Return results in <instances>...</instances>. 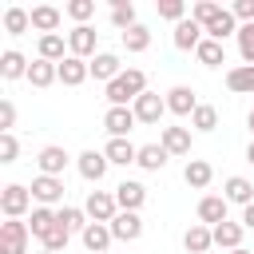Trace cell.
<instances>
[{
    "label": "cell",
    "mask_w": 254,
    "mask_h": 254,
    "mask_svg": "<svg viewBox=\"0 0 254 254\" xmlns=\"http://www.w3.org/2000/svg\"><path fill=\"white\" fill-rule=\"evenodd\" d=\"M143 91H147V75H143L139 67H127L119 79L107 83V103H111V107H131Z\"/></svg>",
    "instance_id": "6da1fadb"
},
{
    "label": "cell",
    "mask_w": 254,
    "mask_h": 254,
    "mask_svg": "<svg viewBox=\"0 0 254 254\" xmlns=\"http://www.w3.org/2000/svg\"><path fill=\"white\" fill-rule=\"evenodd\" d=\"M0 210H4V218H24L28 210H36V206H32V187L8 183V187L0 190Z\"/></svg>",
    "instance_id": "7a4b0ae2"
},
{
    "label": "cell",
    "mask_w": 254,
    "mask_h": 254,
    "mask_svg": "<svg viewBox=\"0 0 254 254\" xmlns=\"http://www.w3.org/2000/svg\"><path fill=\"white\" fill-rule=\"evenodd\" d=\"M28 238H32L28 222H20V218L0 222V254H28Z\"/></svg>",
    "instance_id": "3957f363"
},
{
    "label": "cell",
    "mask_w": 254,
    "mask_h": 254,
    "mask_svg": "<svg viewBox=\"0 0 254 254\" xmlns=\"http://www.w3.org/2000/svg\"><path fill=\"white\" fill-rule=\"evenodd\" d=\"M95 44H99V32L91 28V24H75L71 32H67V52L71 56H79V60H95L99 52H95Z\"/></svg>",
    "instance_id": "277c9868"
},
{
    "label": "cell",
    "mask_w": 254,
    "mask_h": 254,
    "mask_svg": "<svg viewBox=\"0 0 254 254\" xmlns=\"http://www.w3.org/2000/svg\"><path fill=\"white\" fill-rule=\"evenodd\" d=\"M83 210H87V218H91V222H111V218L119 214L115 190H91V194H87V202H83Z\"/></svg>",
    "instance_id": "5b68a950"
},
{
    "label": "cell",
    "mask_w": 254,
    "mask_h": 254,
    "mask_svg": "<svg viewBox=\"0 0 254 254\" xmlns=\"http://www.w3.org/2000/svg\"><path fill=\"white\" fill-rule=\"evenodd\" d=\"M131 111H135L139 123H159V119L167 115V95H159V91H143V95L131 103Z\"/></svg>",
    "instance_id": "8992f818"
},
{
    "label": "cell",
    "mask_w": 254,
    "mask_h": 254,
    "mask_svg": "<svg viewBox=\"0 0 254 254\" xmlns=\"http://www.w3.org/2000/svg\"><path fill=\"white\" fill-rule=\"evenodd\" d=\"M64 179H56V175H36L32 179V198L40 202V206H56V202H64Z\"/></svg>",
    "instance_id": "52a82bcc"
},
{
    "label": "cell",
    "mask_w": 254,
    "mask_h": 254,
    "mask_svg": "<svg viewBox=\"0 0 254 254\" xmlns=\"http://www.w3.org/2000/svg\"><path fill=\"white\" fill-rule=\"evenodd\" d=\"M135 123H139V119H135L131 107H107V115H103V127H107L111 139H127Z\"/></svg>",
    "instance_id": "ba28073f"
},
{
    "label": "cell",
    "mask_w": 254,
    "mask_h": 254,
    "mask_svg": "<svg viewBox=\"0 0 254 254\" xmlns=\"http://www.w3.org/2000/svg\"><path fill=\"white\" fill-rule=\"evenodd\" d=\"M71 163V155L64 151V147H56V143H48L40 155H36V167H40V175H56V179H64V167Z\"/></svg>",
    "instance_id": "9c48e42d"
},
{
    "label": "cell",
    "mask_w": 254,
    "mask_h": 254,
    "mask_svg": "<svg viewBox=\"0 0 254 254\" xmlns=\"http://www.w3.org/2000/svg\"><path fill=\"white\" fill-rule=\"evenodd\" d=\"M171 40H175V48H179V52H194V48H198V44L206 40V32H202V24H194V20L187 16L183 24H175Z\"/></svg>",
    "instance_id": "30bf717a"
},
{
    "label": "cell",
    "mask_w": 254,
    "mask_h": 254,
    "mask_svg": "<svg viewBox=\"0 0 254 254\" xmlns=\"http://www.w3.org/2000/svg\"><path fill=\"white\" fill-rule=\"evenodd\" d=\"M115 202H119V210H135V214H139V206L147 202V187L135 183V179H123V183L115 187Z\"/></svg>",
    "instance_id": "8fae6325"
},
{
    "label": "cell",
    "mask_w": 254,
    "mask_h": 254,
    "mask_svg": "<svg viewBox=\"0 0 254 254\" xmlns=\"http://www.w3.org/2000/svg\"><path fill=\"white\" fill-rule=\"evenodd\" d=\"M226 206H230V202H226L222 194H202V198H198V222L214 230L218 222H226Z\"/></svg>",
    "instance_id": "7c38bea8"
},
{
    "label": "cell",
    "mask_w": 254,
    "mask_h": 254,
    "mask_svg": "<svg viewBox=\"0 0 254 254\" xmlns=\"http://www.w3.org/2000/svg\"><path fill=\"white\" fill-rule=\"evenodd\" d=\"M107 226H111V234H115L119 242H135V238L143 234V218H139L135 210H119Z\"/></svg>",
    "instance_id": "4fadbf2b"
},
{
    "label": "cell",
    "mask_w": 254,
    "mask_h": 254,
    "mask_svg": "<svg viewBox=\"0 0 254 254\" xmlns=\"http://www.w3.org/2000/svg\"><path fill=\"white\" fill-rule=\"evenodd\" d=\"M194 107H198V99H194V91L187 83H175L167 91V111L171 115H194Z\"/></svg>",
    "instance_id": "5bb4252c"
},
{
    "label": "cell",
    "mask_w": 254,
    "mask_h": 254,
    "mask_svg": "<svg viewBox=\"0 0 254 254\" xmlns=\"http://www.w3.org/2000/svg\"><path fill=\"white\" fill-rule=\"evenodd\" d=\"M75 167H79V175H83L87 183H99V179L107 175V167H111V163H107V155H103V151H83V155L75 159Z\"/></svg>",
    "instance_id": "9a60e30c"
},
{
    "label": "cell",
    "mask_w": 254,
    "mask_h": 254,
    "mask_svg": "<svg viewBox=\"0 0 254 254\" xmlns=\"http://www.w3.org/2000/svg\"><path fill=\"white\" fill-rule=\"evenodd\" d=\"M183 246H187V254H206L214 246V230L202 226V222H190L187 234H183Z\"/></svg>",
    "instance_id": "2e32d148"
},
{
    "label": "cell",
    "mask_w": 254,
    "mask_h": 254,
    "mask_svg": "<svg viewBox=\"0 0 254 254\" xmlns=\"http://www.w3.org/2000/svg\"><path fill=\"white\" fill-rule=\"evenodd\" d=\"M222 198H226V202H238V206H250V202H254V183L242 179V175H230V179L222 183Z\"/></svg>",
    "instance_id": "e0dca14e"
},
{
    "label": "cell",
    "mask_w": 254,
    "mask_h": 254,
    "mask_svg": "<svg viewBox=\"0 0 254 254\" xmlns=\"http://www.w3.org/2000/svg\"><path fill=\"white\" fill-rule=\"evenodd\" d=\"M79 238H83V246H87L91 254H107V246L115 242V234H111L107 222H87V230H83Z\"/></svg>",
    "instance_id": "ac0fdd59"
},
{
    "label": "cell",
    "mask_w": 254,
    "mask_h": 254,
    "mask_svg": "<svg viewBox=\"0 0 254 254\" xmlns=\"http://www.w3.org/2000/svg\"><path fill=\"white\" fill-rule=\"evenodd\" d=\"M60 20H64V12H60L56 4H36V8H32V28H36L40 36H52V32L60 28Z\"/></svg>",
    "instance_id": "d6986e66"
},
{
    "label": "cell",
    "mask_w": 254,
    "mask_h": 254,
    "mask_svg": "<svg viewBox=\"0 0 254 254\" xmlns=\"http://www.w3.org/2000/svg\"><path fill=\"white\" fill-rule=\"evenodd\" d=\"M87 67H91V75H95V79H103V83H111V79H119V75H123V64H119V56H115V52H99Z\"/></svg>",
    "instance_id": "ffe728a7"
},
{
    "label": "cell",
    "mask_w": 254,
    "mask_h": 254,
    "mask_svg": "<svg viewBox=\"0 0 254 254\" xmlns=\"http://www.w3.org/2000/svg\"><path fill=\"white\" fill-rule=\"evenodd\" d=\"M159 143L167 147V155H190V127H163Z\"/></svg>",
    "instance_id": "44dd1931"
},
{
    "label": "cell",
    "mask_w": 254,
    "mask_h": 254,
    "mask_svg": "<svg viewBox=\"0 0 254 254\" xmlns=\"http://www.w3.org/2000/svg\"><path fill=\"white\" fill-rule=\"evenodd\" d=\"M183 179H187V187H194V190H206V187H210V179H214V167H210L206 159H187V167H183Z\"/></svg>",
    "instance_id": "7402d4cb"
},
{
    "label": "cell",
    "mask_w": 254,
    "mask_h": 254,
    "mask_svg": "<svg viewBox=\"0 0 254 254\" xmlns=\"http://www.w3.org/2000/svg\"><path fill=\"white\" fill-rule=\"evenodd\" d=\"M56 226H60V214H56L52 206H36L32 218H28V230H32V238H40V242H44Z\"/></svg>",
    "instance_id": "603a6c76"
},
{
    "label": "cell",
    "mask_w": 254,
    "mask_h": 254,
    "mask_svg": "<svg viewBox=\"0 0 254 254\" xmlns=\"http://www.w3.org/2000/svg\"><path fill=\"white\" fill-rule=\"evenodd\" d=\"M87 75H91V67H87V60H79V56H67V60L60 64V83H64V87H79Z\"/></svg>",
    "instance_id": "cb8c5ba5"
},
{
    "label": "cell",
    "mask_w": 254,
    "mask_h": 254,
    "mask_svg": "<svg viewBox=\"0 0 254 254\" xmlns=\"http://www.w3.org/2000/svg\"><path fill=\"white\" fill-rule=\"evenodd\" d=\"M60 79V64H52V60H32V67H28V83L32 87H52Z\"/></svg>",
    "instance_id": "d4e9b609"
},
{
    "label": "cell",
    "mask_w": 254,
    "mask_h": 254,
    "mask_svg": "<svg viewBox=\"0 0 254 254\" xmlns=\"http://www.w3.org/2000/svg\"><path fill=\"white\" fill-rule=\"evenodd\" d=\"M103 155H107V163H115V167H127V163H135V159H139V147H135L131 139H107Z\"/></svg>",
    "instance_id": "484cf974"
},
{
    "label": "cell",
    "mask_w": 254,
    "mask_h": 254,
    "mask_svg": "<svg viewBox=\"0 0 254 254\" xmlns=\"http://www.w3.org/2000/svg\"><path fill=\"white\" fill-rule=\"evenodd\" d=\"M242 234H246V226L226 218V222H218V226H214V246H222V250L230 254V250H238V246H242Z\"/></svg>",
    "instance_id": "4316f807"
},
{
    "label": "cell",
    "mask_w": 254,
    "mask_h": 254,
    "mask_svg": "<svg viewBox=\"0 0 254 254\" xmlns=\"http://www.w3.org/2000/svg\"><path fill=\"white\" fill-rule=\"evenodd\" d=\"M28 60L16 52V48H8V52H0V75L4 79H28Z\"/></svg>",
    "instance_id": "83f0119b"
},
{
    "label": "cell",
    "mask_w": 254,
    "mask_h": 254,
    "mask_svg": "<svg viewBox=\"0 0 254 254\" xmlns=\"http://www.w3.org/2000/svg\"><path fill=\"white\" fill-rule=\"evenodd\" d=\"M226 87H230L234 95H254V67H250V64L230 67V71H226Z\"/></svg>",
    "instance_id": "f1b7e54d"
},
{
    "label": "cell",
    "mask_w": 254,
    "mask_h": 254,
    "mask_svg": "<svg viewBox=\"0 0 254 254\" xmlns=\"http://www.w3.org/2000/svg\"><path fill=\"white\" fill-rule=\"evenodd\" d=\"M238 28H242V24L234 20V12H230V8H222V16H218L214 24H206L202 32H206V40H218V44H222L226 36H238Z\"/></svg>",
    "instance_id": "f546056e"
},
{
    "label": "cell",
    "mask_w": 254,
    "mask_h": 254,
    "mask_svg": "<svg viewBox=\"0 0 254 254\" xmlns=\"http://www.w3.org/2000/svg\"><path fill=\"white\" fill-rule=\"evenodd\" d=\"M71 52H67V40L60 36V32H52V36H40V60H52V64H64Z\"/></svg>",
    "instance_id": "4dcf8cb0"
},
{
    "label": "cell",
    "mask_w": 254,
    "mask_h": 254,
    "mask_svg": "<svg viewBox=\"0 0 254 254\" xmlns=\"http://www.w3.org/2000/svg\"><path fill=\"white\" fill-rule=\"evenodd\" d=\"M167 159H171V155H167V147H163V143H143L135 163H139L143 171H163V167H167Z\"/></svg>",
    "instance_id": "1f68e13d"
},
{
    "label": "cell",
    "mask_w": 254,
    "mask_h": 254,
    "mask_svg": "<svg viewBox=\"0 0 254 254\" xmlns=\"http://www.w3.org/2000/svg\"><path fill=\"white\" fill-rule=\"evenodd\" d=\"M56 214H60V226H64L67 234H83V230H87V222H91L83 206H60Z\"/></svg>",
    "instance_id": "d6a6232c"
},
{
    "label": "cell",
    "mask_w": 254,
    "mask_h": 254,
    "mask_svg": "<svg viewBox=\"0 0 254 254\" xmlns=\"http://www.w3.org/2000/svg\"><path fill=\"white\" fill-rule=\"evenodd\" d=\"M28 28H32V12L20 8V4H12V8L4 12V32H8V36H24Z\"/></svg>",
    "instance_id": "836d02e7"
},
{
    "label": "cell",
    "mask_w": 254,
    "mask_h": 254,
    "mask_svg": "<svg viewBox=\"0 0 254 254\" xmlns=\"http://www.w3.org/2000/svg\"><path fill=\"white\" fill-rule=\"evenodd\" d=\"M194 56H198L202 67H222V64H226V48H222L218 40H202V44L194 48Z\"/></svg>",
    "instance_id": "e575fe53"
},
{
    "label": "cell",
    "mask_w": 254,
    "mask_h": 254,
    "mask_svg": "<svg viewBox=\"0 0 254 254\" xmlns=\"http://www.w3.org/2000/svg\"><path fill=\"white\" fill-rule=\"evenodd\" d=\"M111 24H115L119 32H131V28L139 24V20H135V4H131V0H115V4H111Z\"/></svg>",
    "instance_id": "d590c367"
},
{
    "label": "cell",
    "mask_w": 254,
    "mask_h": 254,
    "mask_svg": "<svg viewBox=\"0 0 254 254\" xmlns=\"http://www.w3.org/2000/svg\"><path fill=\"white\" fill-rule=\"evenodd\" d=\"M190 127H194V131H202V135H210V131L218 127V107L198 103V107H194V115H190Z\"/></svg>",
    "instance_id": "8d00e7d4"
},
{
    "label": "cell",
    "mask_w": 254,
    "mask_h": 254,
    "mask_svg": "<svg viewBox=\"0 0 254 254\" xmlns=\"http://www.w3.org/2000/svg\"><path fill=\"white\" fill-rule=\"evenodd\" d=\"M123 48L127 52H147L151 48V28L147 24H135L131 32H123Z\"/></svg>",
    "instance_id": "74e56055"
},
{
    "label": "cell",
    "mask_w": 254,
    "mask_h": 254,
    "mask_svg": "<svg viewBox=\"0 0 254 254\" xmlns=\"http://www.w3.org/2000/svg\"><path fill=\"white\" fill-rule=\"evenodd\" d=\"M218 16H222V4H214V0H198V4L190 8V20H194V24H202V28H206V24H214Z\"/></svg>",
    "instance_id": "f35d334b"
},
{
    "label": "cell",
    "mask_w": 254,
    "mask_h": 254,
    "mask_svg": "<svg viewBox=\"0 0 254 254\" xmlns=\"http://www.w3.org/2000/svg\"><path fill=\"white\" fill-rule=\"evenodd\" d=\"M64 12H67L75 24H87V20L95 16V0H67V4H64Z\"/></svg>",
    "instance_id": "ab89813d"
},
{
    "label": "cell",
    "mask_w": 254,
    "mask_h": 254,
    "mask_svg": "<svg viewBox=\"0 0 254 254\" xmlns=\"http://www.w3.org/2000/svg\"><path fill=\"white\" fill-rule=\"evenodd\" d=\"M238 56H242V64L254 67V24H242L238 28Z\"/></svg>",
    "instance_id": "60d3db41"
},
{
    "label": "cell",
    "mask_w": 254,
    "mask_h": 254,
    "mask_svg": "<svg viewBox=\"0 0 254 254\" xmlns=\"http://www.w3.org/2000/svg\"><path fill=\"white\" fill-rule=\"evenodd\" d=\"M155 8H159V16H163V20H175V24H183V20H187V4H183V0H159Z\"/></svg>",
    "instance_id": "b9f144b4"
},
{
    "label": "cell",
    "mask_w": 254,
    "mask_h": 254,
    "mask_svg": "<svg viewBox=\"0 0 254 254\" xmlns=\"http://www.w3.org/2000/svg\"><path fill=\"white\" fill-rule=\"evenodd\" d=\"M16 127V103L12 99H0V135H8Z\"/></svg>",
    "instance_id": "7bdbcfd3"
},
{
    "label": "cell",
    "mask_w": 254,
    "mask_h": 254,
    "mask_svg": "<svg viewBox=\"0 0 254 254\" xmlns=\"http://www.w3.org/2000/svg\"><path fill=\"white\" fill-rule=\"evenodd\" d=\"M16 155H20L16 135H12V131H8V135H0V163H16Z\"/></svg>",
    "instance_id": "ee69618b"
},
{
    "label": "cell",
    "mask_w": 254,
    "mask_h": 254,
    "mask_svg": "<svg viewBox=\"0 0 254 254\" xmlns=\"http://www.w3.org/2000/svg\"><path fill=\"white\" fill-rule=\"evenodd\" d=\"M67 242H71V234H67L64 226H56V230L44 238V250H56V254H60V250H67Z\"/></svg>",
    "instance_id": "f6af8a7d"
},
{
    "label": "cell",
    "mask_w": 254,
    "mask_h": 254,
    "mask_svg": "<svg viewBox=\"0 0 254 254\" xmlns=\"http://www.w3.org/2000/svg\"><path fill=\"white\" fill-rule=\"evenodd\" d=\"M230 12H234V20L254 24V0H234V4H230Z\"/></svg>",
    "instance_id": "bcb514c9"
},
{
    "label": "cell",
    "mask_w": 254,
    "mask_h": 254,
    "mask_svg": "<svg viewBox=\"0 0 254 254\" xmlns=\"http://www.w3.org/2000/svg\"><path fill=\"white\" fill-rule=\"evenodd\" d=\"M242 226H246V230H254V202H250V206H242Z\"/></svg>",
    "instance_id": "7dc6e473"
},
{
    "label": "cell",
    "mask_w": 254,
    "mask_h": 254,
    "mask_svg": "<svg viewBox=\"0 0 254 254\" xmlns=\"http://www.w3.org/2000/svg\"><path fill=\"white\" fill-rule=\"evenodd\" d=\"M246 163L254 167V139H250V147H246Z\"/></svg>",
    "instance_id": "c3c4849f"
},
{
    "label": "cell",
    "mask_w": 254,
    "mask_h": 254,
    "mask_svg": "<svg viewBox=\"0 0 254 254\" xmlns=\"http://www.w3.org/2000/svg\"><path fill=\"white\" fill-rule=\"evenodd\" d=\"M246 127H250V135H254V111H250V115H246Z\"/></svg>",
    "instance_id": "681fc988"
},
{
    "label": "cell",
    "mask_w": 254,
    "mask_h": 254,
    "mask_svg": "<svg viewBox=\"0 0 254 254\" xmlns=\"http://www.w3.org/2000/svg\"><path fill=\"white\" fill-rule=\"evenodd\" d=\"M230 254H250V250H246V246H238V250H230Z\"/></svg>",
    "instance_id": "f907efd6"
},
{
    "label": "cell",
    "mask_w": 254,
    "mask_h": 254,
    "mask_svg": "<svg viewBox=\"0 0 254 254\" xmlns=\"http://www.w3.org/2000/svg\"><path fill=\"white\" fill-rule=\"evenodd\" d=\"M40 254H56V250H40Z\"/></svg>",
    "instance_id": "816d5d0a"
}]
</instances>
